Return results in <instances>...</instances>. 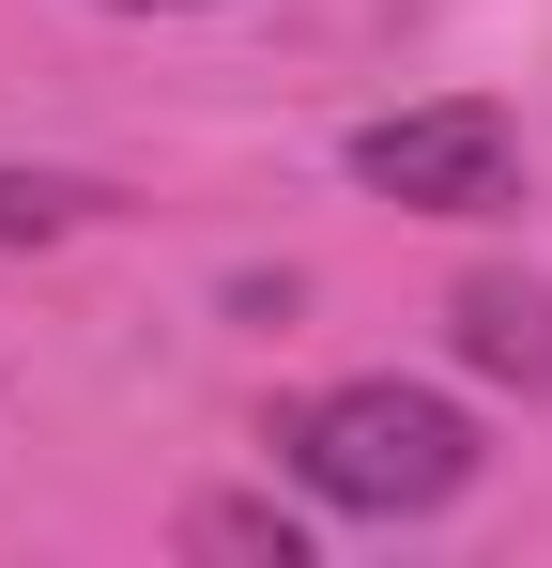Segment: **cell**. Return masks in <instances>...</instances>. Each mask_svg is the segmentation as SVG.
Listing matches in <instances>:
<instances>
[{
	"instance_id": "cell-1",
	"label": "cell",
	"mask_w": 552,
	"mask_h": 568,
	"mask_svg": "<svg viewBox=\"0 0 552 568\" xmlns=\"http://www.w3.org/2000/svg\"><path fill=\"white\" fill-rule=\"evenodd\" d=\"M276 462L292 491H323L338 523H430L476 491V415H460L446 384H399V369H354V384H307L292 415H276Z\"/></svg>"
},
{
	"instance_id": "cell-2",
	"label": "cell",
	"mask_w": 552,
	"mask_h": 568,
	"mask_svg": "<svg viewBox=\"0 0 552 568\" xmlns=\"http://www.w3.org/2000/svg\"><path fill=\"white\" fill-rule=\"evenodd\" d=\"M354 185L399 215H522V123L491 93L384 108V123H354Z\"/></svg>"
},
{
	"instance_id": "cell-3",
	"label": "cell",
	"mask_w": 552,
	"mask_h": 568,
	"mask_svg": "<svg viewBox=\"0 0 552 568\" xmlns=\"http://www.w3.org/2000/svg\"><path fill=\"white\" fill-rule=\"evenodd\" d=\"M446 338H460V369L552 399V292H538V277H460V292H446Z\"/></svg>"
},
{
	"instance_id": "cell-4",
	"label": "cell",
	"mask_w": 552,
	"mask_h": 568,
	"mask_svg": "<svg viewBox=\"0 0 552 568\" xmlns=\"http://www.w3.org/2000/svg\"><path fill=\"white\" fill-rule=\"evenodd\" d=\"M92 215H108V185H78V170H0V246H62Z\"/></svg>"
},
{
	"instance_id": "cell-5",
	"label": "cell",
	"mask_w": 552,
	"mask_h": 568,
	"mask_svg": "<svg viewBox=\"0 0 552 568\" xmlns=\"http://www.w3.org/2000/svg\"><path fill=\"white\" fill-rule=\"evenodd\" d=\"M184 538H200V554H276V568H292V523H276V507H200Z\"/></svg>"
},
{
	"instance_id": "cell-6",
	"label": "cell",
	"mask_w": 552,
	"mask_h": 568,
	"mask_svg": "<svg viewBox=\"0 0 552 568\" xmlns=\"http://www.w3.org/2000/svg\"><path fill=\"white\" fill-rule=\"evenodd\" d=\"M123 16H200V0H123Z\"/></svg>"
}]
</instances>
